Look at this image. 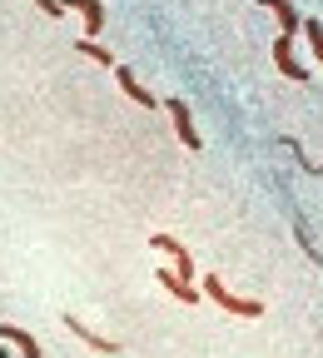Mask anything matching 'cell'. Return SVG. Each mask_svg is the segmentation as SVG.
Segmentation results:
<instances>
[{"label":"cell","instance_id":"cell-12","mask_svg":"<svg viewBox=\"0 0 323 358\" xmlns=\"http://www.w3.org/2000/svg\"><path fill=\"white\" fill-rule=\"evenodd\" d=\"M299 30H303V40H308V50H313V60L323 65V25H318V20H303Z\"/></svg>","mask_w":323,"mask_h":358},{"label":"cell","instance_id":"cell-7","mask_svg":"<svg viewBox=\"0 0 323 358\" xmlns=\"http://www.w3.org/2000/svg\"><path fill=\"white\" fill-rule=\"evenodd\" d=\"M65 329H70V334H75L80 343H89V348H95V353H120V343H115V338H100L95 329H85V324L75 319V313H65Z\"/></svg>","mask_w":323,"mask_h":358},{"label":"cell","instance_id":"cell-13","mask_svg":"<svg viewBox=\"0 0 323 358\" xmlns=\"http://www.w3.org/2000/svg\"><path fill=\"white\" fill-rule=\"evenodd\" d=\"M40 10L45 15H65V0H40Z\"/></svg>","mask_w":323,"mask_h":358},{"label":"cell","instance_id":"cell-2","mask_svg":"<svg viewBox=\"0 0 323 358\" xmlns=\"http://www.w3.org/2000/svg\"><path fill=\"white\" fill-rule=\"evenodd\" d=\"M150 244H155L159 254H169V259H174V274H179L184 284H194V279H199V274H194V254H189V249H184L179 239H169V234H155Z\"/></svg>","mask_w":323,"mask_h":358},{"label":"cell","instance_id":"cell-9","mask_svg":"<svg viewBox=\"0 0 323 358\" xmlns=\"http://www.w3.org/2000/svg\"><path fill=\"white\" fill-rule=\"evenodd\" d=\"M0 343H15V348H20V358H40V343H35V334H30V329L0 324Z\"/></svg>","mask_w":323,"mask_h":358},{"label":"cell","instance_id":"cell-1","mask_svg":"<svg viewBox=\"0 0 323 358\" xmlns=\"http://www.w3.org/2000/svg\"><path fill=\"white\" fill-rule=\"evenodd\" d=\"M199 289H204V299H214L224 313H234V319H259V313H264V303H259V299H239V294H229L219 274H204V284H199Z\"/></svg>","mask_w":323,"mask_h":358},{"label":"cell","instance_id":"cell-5","mask_svg":"<svg viewBox=\"0 0 323 358\" xmlns=\"http://www.w3.org/2000/svg\"><path fill=\"white\" fill-rule=\"evenodd\" d=\"M273 60H279V70H284V80H308V70L294 60V35H279V40H273Z\"/></svg>","mask_w":323,"mask_h":358},{"label":"cell","instance_id":"cell-6","mask_svg":"<svg viewBox=\"0 0 323 358\" xmlns=\"http://www.w3.org/2000/svg\"><path fill=\"white\" fill-rule=\"evenodd\" d=\"M65 10H80V20H85V35H89V40L105 30V6H100V0H65Z\"/></svg>","mask_w":323,"mask_h":358},{"label":"cell","instance_id":"cell-10","mask_svg":"<svg viewBox=\"0 0 323 358\" xmlns=\"http://www.w3.org/2000/svg\"><path fill=\"white\" fill-rule=\"evenodd\" d=\"M259 6H268L273 15H279V25H284L279 35H299V25H303V20H299V10L289 6V0H259Z\"/></svg>","mask_w":323,"mask_h":358},{"label":"cell","instance_id":"cell-3","mask_svg":"<svg viewBox=\"0 0 323 358\" xmlns=\"http://www.w3.org/2000/svg\"><path fill=\"white\" fill-rule=\"evenodd\" d=\"M164 110H169V120H174V134L184 140V150H199V129H194L189 105H184V100H164Z\"/></svg>","mask_w":323,"mask_h":358},{"label":"cell","instance_id":"cell-8","mask_svg":"<svg viewBox=\"0 0 323 358\" xmlns=\"http://www.w3.org/2000/svg\"><path fill=\"white\" fill-rule=\"evenodd\" d=\"M159 284H164V294L179 299V303H199V284H184L174 268H159Z\"/></svg>","mask_w":323,"mask_h":358},{"label":"cell","instance_id":"cell-11","mask_svg":"<svg viewBox=\"0 0 323 358\" xmlns=\"http://www.w3.org/2000/svg\"><path fill=\"white\" fill-rule=\"evenodd\" d=\"M75 50H80L85 60H95V65H115V55L105 50L100 40H89V35H80V40H75Z\"/></svg>","mask_w":323,"mask_h":358},{"label":"cell","instance_id":"cell-14","mask_svg":"<svg viewBox=\"0 0 323 358\" xmlns=\"http://www.w3.org/2000/svg\"><path fill=\"white\" fill-rule=\"evenodd\" d=\"M0 358H10V353H6V343H0Z\"/></svg>","mask_w":323,"mask_h":358},{"label":"cell","instance_id":"cell-4","mask_svg":"<svg viewBox=\"0 0 323 358\" xmlns=\"http://www.w3.org/2000/svg\"><path fill=\"white\" fill-rule=\"evenodd\" d=\"M115 80H120V90H124V95H129L134 105H140V110H159V100L150 95V90H145L140 80H134V70H129V65H115Z\"/></svg>","mask_w":323,"mask_h":358}]
</instances>
